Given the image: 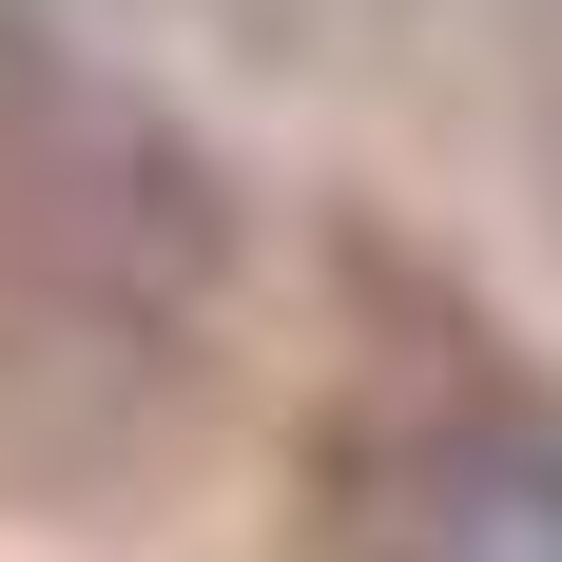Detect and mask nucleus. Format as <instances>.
Wrapping results in <instances>:
<instances>
[{"label":"nucleus","mask_w":562,"mask_h":562,"mask_svg":"<svg viewBox=\"0 0 562 562\" xmlns=\"http://www.w3.org/2000/svg\"><path fill=\"white\" fill-rule=\"evenodd\" d=\"M330 562H562V427L543 407H407Z\"/></svg>","instance_id":"nucleus-2"},{"label":"nucleus","mask_w":562,"mask_h":562,"mask_svg":"<svg viewBox=\"0 0 562 562\" xmlns=\"http://www.w3.org/2000/svg\"><path fill=\"white\" fill-rule=\"evenodd\" d=\"M0 291H20V330L175 349L194 291H214V175L136 98L58 78V58H0Z\"/></svg>","instance_id":"nucleus-1"}]
</instances>
